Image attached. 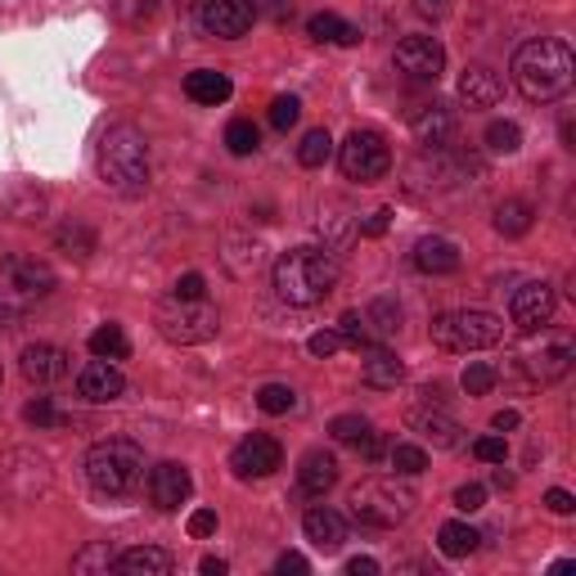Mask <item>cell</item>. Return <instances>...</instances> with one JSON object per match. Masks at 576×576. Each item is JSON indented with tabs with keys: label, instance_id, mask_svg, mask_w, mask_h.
Segmentation results:
<instances>
[{
	"label": "cell",
	"instance_id": "29",
	"mask_svg": "<svg viewBox=\"0 0 576 576\" xmlns=\"http://www.w3.org/2000/svg\"><path fill=\"white\" fill-rule=\"evenodd\" d=\"M531 225H536V207L527 198H505L496 207V230H500L505 240H523Z\"/></svg>",
	"mask_w": 576,
	"mask_h": 576
},
{
	"label": "cell",
	"instance_id": "56",
	"mask_svg": "<svg viewBox=\"0 0 576 576\" xmlns=\"http://www.w3.org/2000/svg\"><path fill=\"white\" fill-rule=\"evenodd\" d=\"M518 423H523V419H518V410H500V414L491 419V428H496V432H514Z\"/></svg>",
	"mask_w": 576,
	"mask_h": 576
},
{
	"label": "cell",
	"instance_id": "36",
	"mask_svg": "<svg viewBox=\"0 0 576 576\" xmlns=\"http://www.w3.org/2000/svg\"><path fill=\"white\" fill-rule=\"evenodd\" d=\"M388 465H392L401 478H419V474L428 469V450L414 446V441H397V446H388Z\"/></svg>",
	"mask_w": 576,
	"mask_h": 576
},
{
	"label": "cell",
	"instance_id": "50",
	"mask_svg": "<svg viewBox=\"0 0 576 576\" xmlns=\"http://www.w3.org/2000/svg\"><path fill=\"white\" fill-rule=\"evenodd\" d=\"M388 225H392V212L379 207V212H370V216L361 221V235H365V240H379V235H388Z\"/></svg>",
	"mask_w": 576,
	"mask_h": 576
},
{
	"label": "cell",
	"instance_id": "24",
	"mask_svg": "<svg viewBox=\"0 0 576 576\" xmlns=\"http://www.w3.org/2000/svg\"><path fill=\"white\" fill-rule=\"evenodd\" d=\"M410 428H414L423 441L441 446V450H455L459 441H465V437H459L465 428H459V423H455L446 410H414V414H410Z\"/></svg>",
	"mask_w": 576,
	"mask_h": 576
},
{
	"label": "cell",
	"instance_id": "20",
	"mask_svg": "<svg viewBox=\"0 0 576 576\" xmlns=\"http://www.w3.org/2000/svg\"><path fill=\"white\" fill-rule=\"evenodd\" d=\"M500 95H505L500 72H491L482 64H469L465 72H459V99H465L469 108H496Z\"/></svg>",
	"mask_w": 576,
	"mask_h": 576
},
{
	"label": "cell",
	"instance_id": "18",
	"mask_svg": "<svg viewBox=\"0 0 576 576\" xmlns=\"http://www.w3.org/2000/svg\"><path fill=\"white\" fill-rule=\"evenodd\" d=\"M410 131H414V140L423 149H446L455 140V113L446 104H437V99L432 104H419L410 113Z\"/></svg>",
	"mask_w": 576,
	"mask_h": 576
},
{
	"label": "cell",
	"instance_id": "30",
	"mask_svg": "<svg viewBox=\"0 0 576 576\" xmlns=\"http://www.w3.org/2000/svg\"><path fill=\"white\" fill-rule=\"evenodd\" d=\"M306 32L315 41H333V46H361V28H352L348 19H338V14H311L306 19Z\"/></svg>",
	"mask_w": 576,
	"mask_h": 576
},
{
	"label": "cell",
	"instance_id": "34",
	"mask_svg": "<svg viewBox=\"0 0 576 576\" xmlns=\"http://www.w3.org/2000/svg\"><path fill=\"white\" fill-rule=\"evenodd\" d=\"M90 352H95L99 361H127V357H131V342H127L123 324H99V329L90 333Z\"/></svg>",
	"mask_w": 576,
	"mask_h": 576
},
{
	"label": "cell",
	"instance_id": "37",
	"mask_svg": "<svg viewBox=\"0 0 576 576\" xmlns=\"http://www.w3.org/2000/svg\"><path fill=\"white\" fill-rule=\"evenodd\" d=\"M225 149L235 154V158H253L257 149H262V136H257V127L248 123V118H235L225 127Z\"/></svg>",
	"mask_w": 576,
	"mask_h": 576
},
{
	"label": "cell",
	"instance_id": "3",
	"mask_svg": "<svg viewBox=\"0 0 576 576\" xmlns=\"http://www.w3.org/2000/svg\"><path fill=\"white\" fill-rule=\"evenodd\" d=\"M86 482L104 500H123L145 487V450L127 437H104L86 450Z\"/></svg>",
	"mask_w": 576,
	"mask_h": 576
},
{
	"label": "cell",
	"instance_id": "25",
	"mask_svg": "<svg viewBox=\"0 0 576 576\" xmlns=\"http://www.w3.org/2000/svg\"><path fill=\"white\" fill-rule=\"evenodd\" d=\"M410 262L423 275H455L459 271V248L450 240H419L414 253H410Z\"/></svg>",
	"mask_w": 576,
	"mask_h": 576
},
{
	"label": "cell",
	"instance_id": "12",
	"mask_svg": "<svg viewBox=\"0 0 576 576\" xmlns=\"http://www.w3.org/2000/svg\"><path fill=\"white\" fill-rule=\"evenodd\" d=\"M392 64H397V72H406L410 81H437V77H441V68H446V50H441V41H437V37L414 32V37H401V46H397Z\"/></svg>",
	"mask_w": 576,
	"mask_h": 576
},
{
	"label": "cell",
	"instance_id": "1",
	"mask_svg": "<svg viewBox=\"0 0 576 576\" xmlns=\"http://www.w3.org/2000/svg\"><path fill=\"white\" fill-rule=\"evenodd\" d=\"M576 81V55L567 41L558 37H536L523 41L514 55V86L531 99V104H554L572 90Z\"/></svg>",
	"mask_w": 576,
	"mask_h": 576
},
{
	"label": "cell",
	"instance_id": "54",
	"mask_svg": "<svg viewBox=\"0 0 576 576\" xmlns=\"http://www.w3.org/2000/svg\"><path fill=\"white\" fill-rule=\"evenodd\" d=\"M374 572H379V558H370V554L348 558V576H374Z\"/></svg>",
	"mask_w": 576,
	"mask_h": 576
},
{
	"label": "cell",
	"instance_id": "44",
	"mask_svg": "<svg viewBox=\"0 0 576 576\" xmlns=\"http://www.w3.org/2000/svg\"><path fill=\"white\" fill-rule=\"evenodd\" d=\"M297 118H302V104H297V95H275V99H271V127H275V131L297 127Z\"/></svg>",
	"mask_w": 576,
	"mask_h": 576
},
{
	"label": "cell",
	"instance_id": "46",
	"mask_svg": "<svg viewBox=\"0 0 576 576\" xmlns=\"http://www.w3.org/2000/svg\"><path fill=\"white\" fill-rule=\"evenodd\" d=\"M338 333L342 342H352V348H370V329H365V315L361 311H348L338 320Z\"/></svg>",
	"mask_w": 576,
	"mask_h": 576
},
{
	"label": "cell",
	"instance_id": "45",
	"mask_svg": "<svg viewBox=\"0 0 576 576\" xmlns=\"http://www.w3.org/2000/svg\"><path fill=\"white\" fill-rule=\"evenodd\" d=\"M474 455L482 459V465H505L509 459V446H505V432H487L474 441Z\"/></svg>",
	"mask_w": 576,
	"mask_h": 576
},
{
	"label": "cell",
	"instance_id": "6",
	"mask_svg": "<svg viewBox=\"0 0 576 576\" xmlns=\"http://www.w3.org/2000/svg\"><path fill=\"white\" fill-rule=\"evenodd\" d=\"M55 271L37 257H6L0 262V324H14L28 306H37L41 297L55 293Z\"/></svg>",
	"mask_w": 576,
	"mask_h": 576
},
{
	"label": "cell",
	"instance_id": "47",
	"mask_svg": "<svg viewBox=\"0 0 576 576\" xmlns=\"http://www.w3.org/2000/svg\"><path fill=\"white\" fill-rule=\"evenodd\" d=\"M338 348H342V333H338V329H320V333H311V342H306V352H311L315 361H329Z\"/></svg>",
	"mask_w": 576,
	"mask_h": 576
},
{
	"label": "cell",
	"instance_id": "26",
	"mask_svg": "<svg viewBox=\"0 0 576 576\" xmlns=\"http://www.w3.org/2000/svg\"><path fill=\"white\" fill-rule=\"evenodd\" d=\"M185 95H189L194 104L216 108V104H225L230 95H235V86H230V77L216 72V68H194V72L185 77Z\"/></svg>",
	"mask_w": 576,
	"mask_h": 576
},
{
	"label": "cell",
	"instance_id": "31",
	"mask_svg": "<svg viewBox=\"0 0 576 576\" xmlns=\"http://www.w3.org/2000/svg\"><path fill=\"white\" fill-rule=\"evenodd\" d=\"M95 230L90 225H81V221H68V225H59L55 230V248L64 253V257H77V262H86L90 253H95Z\"/></svg>",
	"mask_w": 576,
	"mask_h": 576
},
{
	"label": "cell",
	"instance_id": "40",
	"mask_svg": "<svg viewBox=\"0 0 576 576\" xmlns=\"http://www.w3.org/2000/svg\"><path fill=\"white\" fill-rule=\"evenodd\" d=\"M297 406V392L289 388V383H266V388H257V410H266V414H289Z\"/></svg>",
	"mask_w": 576,
	"mask_h": 576
},
{
	"label": "cell",
	"instance_id": "19",
	"mask_svg": "<svg viewBox=\"0 0 576 576\" xmlns=\"http://www.w3.org/2000/svg\"><path fill=\"white\" fill-rule=\"evenodd\" d=\"M333 487H338V459L329 450H306L302 465H297V491L306 500H320Z\"/></svg>",
	"mask_w": 576,
	"mask_h": 576
},
{
	"label": "cell",
	"instance_id": "32",
	"mask_svg": "<svg viewBox=\"0 0 576 576\" xmlns=\"http://www.w3.org/2000/svg\"><path fill=\"white\" fill-rule=\"evenodd\" d=\"M478 531L469 527V523H441V531H437V549L446 554V558H469V554H478Z\"/></svg>",
	"mask_w": 576,
	"mask_h": 576
},
{
	"label": "cell",
	"instance_id": "7",
	"mask_svg": "<svg viewBox=\"0 0 576 576\" xmlns=\"http://www.w3.org/2000/svg\"><path fill=\"white\" fill-rule=\"evenodd\" d=\"M348 505H352L357 523L388 531V527H397V523H406L414 514V491L401 487L397 478H365L361 487H352Z\"/></svg>",
	"mask_w": 576,
	"mask_h": 576
},
{
	"label": "cell",
	"instance_id": "11",
	"mask_svg": "<svg viewBox=\"0 0 576 576\" xmlns=\"http://www.w3.org/2000/svg\"><path fill=\"white\" fill-rule=\"evenodd\" d=\"M257 23V0H198V28L216 41H240Z\"/></svg>",
	"mask_w": 576,
	"mask_h": 576
},
{
	"label": "cell",
	"instance_id": "48",
	"mask_svg": "<svg viewBox=\"0 0 576 576\" xmlns=\"http://www.w3.org/2000/svg\"><path fill=\"white\" fill-rule=\"evenodd\" d=\"M482 505H487V487L482 482H465V487L455 491V509L459 514H478Z\"/></svg>",
	"mask_w": 576,
	"mask_h": 576
},
{
	"label": "cell",
	"instance_id": "42",
	"mask_svg": "<svg viewBox=\"0 0 576 576\" xmlns=\"http://www.w3.org/2000/svg\"><path fill=\"white\" fill-rule=\"evenodd\" d=\"M23 419H28L32 428H64V423H68V414H59V406H55L50 397H37V401H28Z\"/></svg>",
	"mask_w": 576,
	"mask_h": 576
},
{
	"label": "cell",
	"instance_id": "27",
	"mask_svg": "<svg viewBox=\"0 0 576 576\" xmlns=\"http://www.w3.org/2000/svg\"><path fill=\"white\" fill-rule=\"evenodd\" d=\"M172 567H176L172 554L158 545H140V549L118 554V572H127V576H167Z\"/></svg>",
	"mask_w": 576,
	"mask_h": 576
},
{
	"label": "cell",
	"instance_id": "5",
	"mask_svg": "<svg viewBox=\"0 0 576 576\" xmlns=\"http://www.w3.org/2000/svg\"><path fill=\"white\" fill-rule=\"evenodd\" d=\"M432 348L441 352H455V357H469V352H487L505 338V320L491 315V311H478V306H465V311H441L428 329Z\"/></svg>",
	"mask_w": 576,
	"mask_h": 576
},
{
	"label": "cell",
	"instance_id": "35",
	"mask_svg": "<svg viewBox=\"0 0 576 576\" xmlns=\"http://www.w3.org/2000/svg\"><path fill=\"white\" fill-rule=\"evenodd\" d=\"M365 329H370V342H374V338H397V333H401V306H397L392 297L370 302V311H365Z\"/></svg>",
	"mask_w": 576,
	"mask_h": 576
},
{
	"label": "cell",
	"instance_id": "43",
	"mask_svg": "<svg viewBox=\"0 0 576 576\" xmlns=\"http://www.w3.org/2000/svg\"><path fill=\"white\" fill-rule=\"evenodd\" d=\"M496 379H500V374H496L487 361H474V365L465 370V379H459V388H465L469 397H487V392L496 388Z\"/></svg>",
	"mask_w": 576,
	"mask_h": 576
},
{
	"label": "cell",
	"instance_id": "13",
	"mask_svg": "<svg viewBox=\"0 0 576 576\" xmlns=\"http://www.w3.org/2000/svg\"><path fill=\"white\" fill-rule=\"evenodd\" d=\"M554 311H558V293H554V284H545V280L523 284V289L514 293V302H509V320H514L518 333H540V329L554 320Z\"/></svg>",
	"mask_w": 576,
	"mask_h": 576
},
{
	"label": "cell",
	"instance_id": "10",
	"mask_svg": "<svg viewBox=\"0 0 576 576\" xmlns=\"http://www.w3.org/2000/svg\"><path fill=\"white\" fill-rule=\"evenodd\" d=\"M338 163H342V176H348V180L374 185V180H383V176H388V167H392V149H388V140H383L379 131L357 127L348 140H342Z\"/></svg>",
	"mask_w": 576,
	"mask_h": 576
},
{
	"label": "cell",
	"instance_id": "21",
	"mask_svg": "<svg viewBox=\"0 0 576 576\" xmlns=\"http://www.w3.org/2000/svg\"><path fill=\"white\" fill-rule=\"evenodd\" d=\"M572 361H576L572 342H567V338H554V342H545L540 352H531L523 365L531 370V379H536V383H558V379L572 370Z\"/></svg>",
	"mask_w": 576,
	"mask_h": 576
},
{
	"label": "cell",
	"instance_id": "51",
	"mask_svg": "<svg viewBox=\"0 0 576 576\" xmlns=\"http://www.w3.org/2000/svg\"><path fill=\"white\" fill-rule=\"evenodd\" d=\"M172 297H207V284H203V275H198V271L180 275V280H176V289H172Z\"/></svg>",
	"mask_w": 576,
	"mask_h": 576
},
{
	"label": "cell",
	"instance_id": "49",
	"mask_svg": "<svg viewBox=\"0 0 576 576\" xmlns=\"http://www.w3.org/2000/svg\"><path fill=\"white\" fill-rule=\"evenodd\" d=\"M185 527H189V536H194V540H207V536H216V509H194Z\"/></svg>",
	"mask_w": 576,
	"mask_h": 576
},
{
	"label": "cell",
	"instance_id": "8",
	"mask_svg": "<svg viewBox=\"0 0 576 576\" xmlns=\"http://www.w3.org/2000/svg\"><path fill=\"white\" fill-rule=\"evenodd\" d=\"M154 324L167 342H176V348H198V342L216 338L221 315L207 297H167V302H158Z\"/></svg>",
	"mask_w": 576,
	"mask_h": 576
},
{
	"label": "cell",
	"instance_id": "4",
	"mask_svg": "<svg viewBox=\"0 0 576 576\" xmlns=\"http://www.w3.org/2000/svg\"><path fill=\"white\" fill-rule=\"evenodd\" d=\"M271 280L289 306H315L338 289V262L324 248H289L280 253Z\"/></svg>",
	"mask_w": 576,
	"mask_h": 576
},
{
	"label": "cell",
	"instance_id": "59",
	"mask_svg": "<svg viewBox=\"0 0 576 576\" xmlns=\"http://www.w3.org/2000/svg\"><path fill=\"white\" fill-rule=\"evenodd\" d=\"M0 379H6V374H0Z\"/></svg>",
	"mask_w": 576,
	"mask_h": 576
},
{
	"label": "cell",
	"instance_id": "17",
	"mask_svg": "<svg viewBox=\"0 0 576 576\" xmlns=\"http://www.w3.org/2000/svg\"><path fill=\"white\" fill-rule=\"evenodd\" d=\"M72 374V357L55 342H32L23 348V379L37 383V388H50V383H64Z\"/></svg>",
	"mask_w": 576,
	"mask_h": 576
},
{
	"label": "cell",
	"instance_id": "39",
	"mask_svg": "<svg viewBox=\"0 0 576 576\" xmlns=\"http://www.w3.org/2000/svg\"><path fill=\"white\" fill-rule=\"evenodd\" d=\"M329 158H333V140H329V131H324V127L306 131V136H302V145H297V163H302V167H324Z\"/></svg>",
	"mask_w": 576,
	"mask_h": 576
},
{
	"label": "cell",
	"instance_id": "16",
	"mask_svg": "<svg viewBox=\"0 0 576 576\" xmlns=\"http://www.w3.org/2000/svg\"><path fill=\"white\" fill-rule=\"evenodd\" d=\"M77 397L90 401V406H113V401H123L127 397V379L123 370L113 365V361H90L81 374H77Z\"/></svg>",
	"mask_w": 576,
	"mask_h": 576
},
{
	"label": "cell",
	"instance_id": "15",
	"mask_svg": "<svg viewBox=\"0 0 576 576\" xmlns=\"http://www.w3.org/2000/svg\"><path fill=\"white\" fill-rule=\"evenodd\" d=\"M145 491H149V505H154V509L172 514V509H180V505L189 500L194 478H189V469H185V465H176V459H163V465H154V469H149Z\"/></svg>",
	"mask_w": 576,
	"mask_h": 576
},
{
	"label": "cell",
	"instance_id": "41",
	"mask_svg": "<svg viewBox=\"0 0 576 576\" xmlns=\"http://www.w3.org/2000/svg\"><path fill=\"white\" fill-rule=\"evenodd\" d=\"M487 149H491V154H518V149H523L518 123H491V127H487Z\"/></svg>",
	"mask_w": 576,
	"mask_h": 576
},
{
	"label": "cell",
	"instance_id": "38",
	"mask_svg": "<svg viewBox=\"0 0 576 576\" xmlns=\"http://www.w3.org/2000/svg\"><path fill=\"white\" fill-rule=\"evenodd\" d=\"M370 432H374V423H370L365 414H338V419L329 423V437H333V441H342V446H352V450H357Z\"/></svg>",
	"mask_w": 576,
	"mask_h": 576
},
{
	"label": "cell",
	"instance_id": "28",
	"mask_svg": "<svg viewBox=\"0 0 576 576\" xmlns=\"http://www.w3.org/2000/svg\"><path fill=\"white\" fill-rule=\"evenodd\" d=\"M0 207H6L14 221H41V212H46V194H41L37 185L19 180V185H10L6 194H0Z\"/></svg>",
	"mask_w": 576,
	"mask_h": 576
},
{
	"label": "cell",
	"instance_id": "52",
	"mask_svg": "<svg viewBox=\"0 0 576 576\" xmlns=\"http://www.w3.org/2000/svg\"><path fill=\"white\" fill-rule=\"evenodd\" d=\"M545 505H549V514H558V518H567V514L576 509V500H572V491H563V487H554V491H545Z\"/></svg>",
	"mask_w": 576,
	"mask_h": 576
},
{
	"label": "cell",
	"instance_id": "53",
	"mask_svg": "<svg viewBox=\"0 0 576 576\" xmlns=\"http://www.w3.org/2000/svg\"><path fill=\"white\" fill-rule=\"evenodd\" d=\"M357 455H361V459H370V465H379V459L388 455V441H383L379 432H370V437H365V441L357 446Z\"/></svg>",
	"mask_w": 576,
	"mask_h": 576
},
{
	"label": "cell",
	"instance_id": "58",
	"mask_svg": "<svg viewBox=\"0 0 576 576\" xmlns=\"http://www.w3.org/2000/svg\"><path fill=\"white\" fill-rule=\"evenodd\" d=\"M491 482H496V487H500V491H505V487H514V474H505V465H500V469H496V478H491Z\"/></svg>",
	"mask_w": 576,
	"mask_h": 576
},
{
	"label": "cell",
	"instance_id": "57",
	"mask_svg": "<svg viewBox=\"0 0 576 576\" xmlns=\"http://www.w3.org/2000/svg\"><path fill=\"white\" fill-rule=\"evenodd\" d=\"M198 572H203V576H225V558H203Z\"/></svg>",
	"mask_w": 576,
	"mask_h": 576
},
{
	"label": "cell",
	"instance_id": "9",
	"mask_svg": "<svg viewBox=\"0 0 576 576\" xmlns=\"http://www.w3.org/2000/svg\"><path fill=\"white\" fill-rule=\"evenodd\" d=\"M55 474H50V459L37 455L32 446H10L0 455V500L10 505H37L50 491Z\"/></svg>",
	"mask_w": 576,
	"mask_h": 576
},
{
	"label": "cell",
	"instance_id": "23",
	"mask_svg": "<svg viewBox=\"0 0 576 576\" xmlns=\"http://www.w3.org/2000/svg\"><path fill=\"white\" fill-rule=\"evenodd\" d=\"M401 379H406V365H401L397 352H388V348H370V352H365V361H361V383H365V388L392 392Z\"/></svg>",
	"mask_w": 576,
	"mask_h": 576
},
{
	"label": "cell",
	"instance_id": "33",
	"mask_svg": "<svg viewBox=\"0 0 576 576\" xmlns=\"http://www.w3.org/2000/svg\"><path fill=\"white\" fill-rule=\"evenodd\" d=\"M113 567H118V549H113L108 540H90L86 549L72 554V572H77V576H95V572L108 576Z\"/></svg>",
	"mask_w": 576,
	"mask_h": 576
},
{
	"label": "cell",
	"instance_id": "22",
	"mask_svg": "<svg viewBox=\"0 0 576 576\" xmlns=\"http://www.w3.org/2000/svg\"><path fill=\"white\" fill-rule=\"evenodd\" d=\"M302 531H306V540L315 545V549H324V554H338L342 549V540H348V523H342V514H333V509H306V518H302Z\"/></svg>",
	"mask_w": 576,
	"mask_h": 576
},
{
	"label": "cell",
	"instance_id": "55",
	"mask_svg": "<svg viewBox=\"0 0 576 576\" xmlns=\"http://www.w3.org/2000/svg\"><path fill=\"white\" fill-rule=\"evenodd\" d=\"M275 572H311V563H306L302 554H293V549H289V554H280V558H275Z\"/></svg>",
	"mask_w": 576,
	"mask_h": 576
},
{
	"label": "cell",
	"instance_id": "14",
	"mask_svg": "<svg viewBox=\"0 0 576 576\" xmlns=\"http://www.w3.org/2000/svg\"><path fill=\"white\" fill-rule=\"evenodd\" d=\"M280 465H284V446L266 432H253L230 450V469H235V478H244V482L248 478H271Z\"/></svg>",
	"mask_w": 576,
	"mask_h": 576
},
{
	"label": "cell",
	"instance_id": "2",
	"mask_svg": "<svg viewBox=\"0 0 576 576\" xmlns=\"http://www.w3.org/2000/svg\"><path fill=\"white\" fill-rule=\"evenodd\" d=\"M99 176L123 198H140L149 189V140L136 123H113L99 136Z\"/></svg>",
	"mask_w": 576,
	"mask_h": 576
}]
</instances>
